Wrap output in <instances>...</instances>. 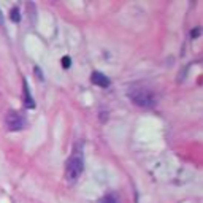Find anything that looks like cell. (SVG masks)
<instances>
[{"instance_id": "1", "label": "cell", "mask_w": 203, "mask_h": 203, "mask_svg": "<svg viewBox=\"0 0 203 203\" xmlns=\"http://www.w3.org/2000/svg\"><path fill=\"white\" fill-rule=\"evenodd\" d=\"M128 95H130V98H132V102L135 105L143 106V108H151L155 103L154 95L151 94L149 90H146V89H135Z\"/></svg>"}, {"instance_id": "2", "label": "cell", "mask_w": 203, "mask_h": 203, "mask_svg": "<svg viewBox=\"0 0 203 203\" xmlns=\"http://www.w3.org/2000/svg\"><path fill=\"white\" fill-rule=\"evenodd\" d=\"M82 159L78 157V155H73L67 160V165H65V178L68 181H76L81 173H82Z\"/></svg>"}, {"instance_id": "3", "label": "cell", "mask_w": 203, "mask_h": 203, "mask_svg": "<svg viewBox=\"0 0 203 203\" xmlns=\"http://www.w3.org/2000/svg\"><path fill=\"white\" fill-rule=\"evenodd\" d=\"M5 124L8 127V130L11 132H17V130H22L25 127V119L19 114V113H14V111H10L5 117Z\"/></svg>"}, {"instance_id": "4", "label": "cell", "mask_w": 203, "mask_h": 203, "mask_svg": "<svg viewBox=\"0 0 203 203\" xmlns=\"http://www.w3.org/2000/svg\"><path fill=\"white\" fill-rule=\"evenodd\" d=\"M90 81L94 82L95 86H100V87H108L109 84H111L109 78L106 75H103V73H100V71H94V73H92Z\"/></svg>"}, {"instance_id": "5", "label": "cell", "mask_w": 203, "mask_h": 203, "mask_svg": "<svg viewBox=\"0 0 203 203\" xmlns=\"http://www.w3.org/2000/svg\"><path fill=\"white\" fill-rule=\"evenodd\" d=\"M22 94H24V106L25 108H35V102H33V97L30 95V89H29V84H27V81L24 79V89H22Z\"/></svg>"}, {"instance_id": "6", "label": "cell", "mask_w": 203, "mask_h": 203, "mask_svg": "<svg viewBox=\"0 0 203 203\" xmlns=\"http://www.w3.org/2000/svg\"><path fill=\"white\" fill-rule=\"evenodd\" d=\"M10 17H11V21H14V22H19V21H21L19 10H17V8H13V10H11V13H10Z\"/></svg>"}, {"instance_id": "7", "label": "cell", "mask_w": 203, "mask_h": 203, "mask_svg": "<svg viewBox=\"0 0 203 203\" xmlns=\"http://www.w3.org/2000/svg\"><path fill=\"white\" fill-rule=\"evenodd\" d=\"M70 63H71V59H70L68 56L62 57V67H63V68H68V67H70Z\"/></svg>"}, {"instance_id": "8", "label": "cell", "mask_w": 203, "mask_h": 203, "mask_svg": "<svg viewBox=\"0 0 203 203\" xmlns=\"http://www.w3.org/2000/svg\"><path fill=\"white\" fill-rule=\"evenodd\" d=\"M198 33H200V29H193L190 35H192V38H197V36H198Z\"/></svg>"}, {"instance_id": "9", "label": "cell", "mask_w": 203, "mask_h": 203, "mask_svg": "<svg viewBox=\"0 0 203 203\" xmlns=\"http://www.w3.org/2000/svg\"><path fill=\"white\" fill-rule=\"evenodd\" d=\"M35 73H36V76H40V78H43V76H41V70H40L38 67H35Z\"/></svg>"}, {"instance_id": "10", "label": "cell", "mask_w": 203, "mask_h": 203, "mask_svg": "<svg viewBox=\"0 0 203 203\" xmlns=\"http://www.w3.org/2000/svg\"><path fill=\"white\" fill-rule=\"evenodd\" d=\"M3 24V16H2V11H0V25Z\"/></svg>"}, {"instance_id": "11", "label": "cell", "mask_w": 203, "mask_h": 203, "mask_svg": "<svg viewBox=\"0 0 203 203\" xmlns=\"http://www.w3.org/2000/svg\"><path fill=\"white\" fill-rule=\"evenodd\" d=\"M106 203H116L113 198H106Z\"/></svg>"}]
</instances>
